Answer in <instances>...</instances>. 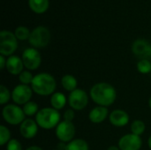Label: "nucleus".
<instances>
[{
    "label": "nucleus",
    "mask_w": 151,
    "mask_h": 150,
    "mask_svg": "<svg viewBox=\"0 0 151 150\" xmlns=\"http://www.w3.org/2000/svg\"><path fill=\"white\" fill-rule=\"evenodd\" d=\"M89 95L94 103L98 106L108 107L112 105L117 98L115 88L107 82L96 83L89 91Z\"/></svg>",
    "instance_id": "obj_1"
},
{
    "label": "nucleus",
    "mask_w": 151,
    "mask_h": 150,
    "mask_svg": "<svg viewBox=\"0 0 151 150\" xmlns=\"http://www.w3.org/2000/svg\"><path fill=\"white\" fill-rule=\"evenodd\" d=\"M30 87L36 95L49 96L56 92L57 81L51 74L48 72H41L35 75Z\"/></svg>",
    "instance_id": "obj_2"
},
{
    "label": "nucleus",
    "mask_w": 151,
    "mask_h": 150,
    "mask_svg": "<svg viewBox=\"0 0 151 150\" xmlns=\"http://www.w3.org/2000/svg\"><path fill=\"white\" fill-rule=\"evenodd\" d=\"M35 121L39 127L44 130H50L56 128L61 122V115L59 111L52 107H46L38 111L35 115Z\"/></svg>",
    "instance_id": "obj_3"
},
{
    "label": "nucleus",
    "mask_w": 151,
    "mask_h": 150,
    "mask_svg": "<svg viewBox=\"0 0 151 150\" xmlns=\"http://www.w3.org/2000/svg\"><path fill=\"white\" fill-rule=\"evenodd\" d=\"M2 116L4 120L11 126L20 125L26 118V115L19 105L15 103L6 104L2 111Z\"/></svg>",
    "instance_id": "obj_4"
},
{
    "label": "nucleus",
    "mask_w": 151,
    "mask_h": 150,
    "mask_svg": "<svg viewBox=\"0 0 151 150\" xmlns=\"http://www.w3.org/2000/svg\"><path fill=\"white\" fill-rule=\"evenodd\" d=\"M17 38L13 33L7 30L0 32V54L4 57L12 56L18 48Z\"/></svg>",
    "instance_id": "obj_5"
},
{
    "label": "nucleus",
    "mask_w": 151,
    "mask_h": 150,
    "mask_svg": "<svg viewBox=\"0 0 151 150\" xmlns=\"http://www.w3.org/2000/svg\"><path fill=\"white\" fill-rule=\"evenodd\" d=\"M50 41V33L45 27L39 26L35 27L30 34L28 42L35 49L46 47Z\"/></svg>",
    "instance_id": "obj_6"
},
{
    "label": "nucleus",
    "mask_w": 151,
    "mask_h": 150,
    "mask_svg": "<svg viewBox=\"0 0 151 150\" xmlns=\"http://www.w3.org/2000/svg\"><path fill=\"white\" fill-rule=\"evenodd\" d=\"M76 129L73 122L63 120L55 128L56 137L60 142L68 143L72 141L75 136Z\"/></svg>",
    "instance_id": "obj_7"
},
{
    "label": "nucleus",
    "mask_w": 151,
    "mask_h": 150,
    "mask_svg": "<svg viewBox=\"0 0 151 150\" xmlns=\"http://www.w3.org/2000/svg\"><path fill=\"white\" fill-rule=\"evenodd\" d=\"M33 89L28 85L19 84L12 91V100L17 105H24L30 102L33 95Z\"/></svg>",
    "instance_id": "obj_8"
},
{
    "label": "nucleus",
    "mask_w": 151,
    "mask_h": 150,
    "mask_svg": "<svg viewBox=\"0 0 151 150\" xmlns=\"http://www.w3.org/2000/svg\"><path fill=\"white\" fill-rule=\"evenodd\" d=\"M22 61L24 66L28 71H34L39 68L42 63V57L40 52L35 48L26 49L22 53Z\"/></svg>",
    "instance_id": "obj_9"
},
{
    "label": "nucleus",
    "mask_w": 151,
    "mask_h": 150,
    "mask_svg": "<svg viewBox=\"0 0 151 150\" xmlns=\"http://www.w3.org/2000/svg\"><path fill=\"white\" fill-rule=\"evenodd\" d=\"M68 103L71 109L74 111H82L88 103V95L83 89L77 88L70 93Z\"/></svg>",
    "instance_id": "obj_10"
},
{
    "label": "nucleus",
    "mask_w": 151,
    "mask_h": 150,
    "mask_svg": "<svg viewBox=\"0 0 151 150\" xmlns=\"http://www.w3.org/2000/svg\"><path fill=\"white\" fill-rule=\"evenodd\" d=\"M120 150H140L142 147V140L141 136L134 133H127L123 135L118 143Z\"/></svg>",
    "instance_id": "obj_11"
},
{
    "label": "nucleus",
    "mask_w": 151,
    "mask_h": 150,
    "mask_svg": "<svg viewBox=\"0 0 151 150\" xmlns=\"http://www.w3.org/2000/svg\"><path fill=\"white\" fill-rule=\"evenodd\" d=\"M38 127L36 121L31 118H26L19 125V133L25 139L30 140L36 136L38 133Z\"/></svg>",
    "instance_id": "obj_12"
},
{
    "label": "nucleus",
    "mask_w": 151,
    "mask_h": 150,
    "mask_svg": "<svg viewBox=\"0 0 151 150\" xmlns=\"http://www.w3.org/2000/svg\"><path fill=\"white\" fill-rule=\"evenodd\" d=\"M110 123L116 127L126 126L129 122V115L123 110H114L109 115Z\"/></svg>",
    "instance_id": "obj_13"
},
{
    "label": "nucleus",
    "mask_w": 151,
    "mask_h": 150,
    "mask_svg": "<svg viewBox=\"0 0 151 150\" xmlns=\"http://www.w3.org/2000/svg\"><path fill=\"white\" fill-rule=\"evenodd\" d=\"M24 64L22 58L18 56H10L6 61V69L12 75H19L23 72Z\"/></svg>",
    "instance_id": "obj_14"
},
{
    "label": "nucleus",
    "mask_w": 151,
    "mask_h": 150,
    "mask_svg": "<svg viewBox=\"0 0 151 150\" xmlns=\"http://www.w3.org/2000/svg\"><path fill=\"white\" fill-rule=\"evenodd\" d=\"M109 115L110 114L107 107L96 106L90 111L88 114V119L94 124H101L108 118Z\"/></svg>",
    "instance_id": "obj_15"
},
{
    "label": "nucleus",
    "mask_w": 151,
    "mask_h": 150,
    "mask_svg": "<svg viewBox=\"0 0 151 150\" xmlns=\"http://www.w3.org/2000/svg\"><path fill=\"white\" fill-rule=\"evenodd\" d=\"M150 50L151 46L150 43L144 39H138L132 45L133 53L140 57H147L151 55Z\"/></svg>",
    "instance_id": "obj_16"
},
{
    "label": "nucleus",
    "mask_w": 151,
    "mask_h": 150,
    "mask_svg": "<svg viewBox=\"0 0 151 150\" xmlns=\"http://www.w3.org/2000/svg\"><path fill=\"white\" fill-rule=\"evenodd\" d=\"M67 101L68 99H66V96L61 92H55L50 95V105L57 111L62 110L65 106Z\"/></svg>",
    "instance_id": "obj_17"
},
{
    "label": "nucleus",
    "mask_w": 151,
    "mask_h": 150,
    "mask_svg": "<svg viewBox=\"0 0 151 150\" xmlns=\"http://www.w3.org/2000/svg\"><path fill=\"white\" fill-rule=\"evenodd\" d=\"M61 86L63 88L68 92H73V90L77 89L78 81L76 78L73 75L71 74H65L61 79Z\"/></svg>",
    "instance_id": "obj_18"
},
{
    "label": "nucleus",
    "mask_w": 151,
    "mask_h": 150,
    "mask_svg": "<svg viewBox=\"0 0 151 150\" xmlns=\"http://www.w3.org/2000/svg\"><path fill=\"white\" fill-rule=\"evenodd\" d=\"M29 7L35 13H43L49 8V0H28Z\"/></svg>",
    "instance_id": "obj_19"
},
{
    "label": "nucleus",
    "mask_w": 151,
    "mask_h": 150,
    "mask_svg": "<svg viewBox=\"0 0 151 150\" xmlns=\"http://www.w3.org/2000/svg\"><path fill=\"white\" fill-rule=\"evenodd\" d=\"M65 150H89V146L83 139H73L66 144Z\"/></svg>",
    "instance_id": "obj_20"
},
{
    "label": "nucleus",
    "mask_w": 151,
    "mask_h": 150,
    "mask_svg": "<svg viewBox=\"0 0 151 150\" xmlns=\"http://www.w3.org/2000/svg\"><path fill=\"white\" fill-rule=\"evenodd\" d=\"M22 110H23L25 115L27 117L35 116L38 113V111H40L38 109V104L33 101H30V102L27 103L26 104H24L22 107Z\"/></svg>",
    "instance_id": "obj_21"
},
{
    "label": "nucleus",
    "mask_w": 151,
    "mask_h": 150,
    "mask_svg": "<svg viewBox=\"0 0 151 150\" xmlns=\"http://www.w3.org/2000/svg\"><path fill=\"white\" fill-rule=\"evenodd\" d=\"M145 129H146L145 123L140 119H136L133 121V123L131 124V133L138 136H141L145 132Z\"/></svg>",
    "instance_id": "obj_22"
},
{
    "label": "nucleus",
    "mask_w": 151,
    "mask_h": 150,
    "mask_svg": "<svg viewBox=\"0 0 151 150\" xmlns=\"http://www.w3.org/2000/svg\"><path fill=\"white\" fill-rule=\"evenodd\" d=\"M137 70L142 74H148L151 72V62L147 58H142L137 63Z\"/></svg>",
    "instance_id": "obj_23"
},
{
    "label": "nucleus",
    "mask_w": 151,
    "mask_h": 150,
    "mask_svg": "<svg viewBox=\"0 0 151 150\" xmlns=\"http://www.w3.org/2000/svg\"><path fill=\"white\" fill-rule=\"evenodd\" d=\"M30 34H31V32L29 31V29L27 27H22V26L17 27L15 29V32H14L16 38L18 40H20V41H25V40L29 39Z\"/></svg>",
    "instance_id": "obj_24"
},
{
    "label": "nucleus",
    "mask_w": 151,
    "mask_h": 150,
    "mask_svg": "<svg viewBox=\"0 0 151 150\" xmlns=\"http://www.w3.org/2000/svg\"><path fill=\"white\" fill-rule=\"evenodd\" d=\"M11 141V132L5 126H0V145L4 146Z\"/></svg>",
    "instance_id": "obj_25"
},
{
    "label": "nucleus",
    "mask_w": 151,
    "mask_h": 150,
    "mask_svg": "<svg viewBox=\"0 0 151 150\" xmlns=\"http://www.w3.org/2000/svg\"><path fill=\"white\" fill-rule=\"evenodd\" d=\"M11 98H12V92H10L9 89L4 85H1L0 86V104L1 105L7 104V103L10 101Z\"/></svg>",
    "instance_id": "obj_26"
},
{
    "label": "nucleus",
    "mask_w": 151,
    "mask_h": 150,
    "mask_svg": "<svg viewBox=\"0 0 151 150\" xmlns=\"http://www.w3.org/2000/svg\"><path fill=\"white\" fill-rule=\"evenodd\" d=\"M34 77L35 76L31 73V72L26 70V71H23L19 75V81L20 82V84H23V85H31L34 80Z\"/></svg>",
    "instance_id": "obj_27"
},
{
    "label": "nucleus",
    "mask_w": 151,
    "mask_h": 150,
    "mask_svg": "<svg viewBox=\"0 0 151 150\" xmlns=\"http://www.w3.org/2000/svg\"><path fill=\"white\" fill-rule=\"evenodd\" d=\"M6 150H22V145L17 139H11L6 144Z\"/></svg>",
    "instance_id": "obj_28"
},
{
    "label": "nucleus",
    "mask_w": 151,
    "mask_h": 150,
    "mask_svg": "<svg viewBox=\"0 0 151 150\" xmlns=\"http://www.w3.org/2000/svg\"><path fill=\"white\" fill-rule=\"evenodd\" d=\"M75 118V113H74V110L73 109H68L65 111L64 113V120L65 121H69V122H73V120Z\"/></svg>",
    "instance_id": "obj_29"
},
{
    "label": "nucleus",
    "mask_w": 151,
    "mask_h": 150,
    "mask_svg": "<svg viewBox=\"0 0 151 150\" xmlns=\"http://www.w3.org/2000/svg\"><path fill=\"white\" fill-rule=\"evenodd\" d=\"M6 61L7 59H5V57L3 55H0V69L4 70L6 67Z\"/></svg>",
    "instance_id": "obj_30"
},
{
    "label": "nucleus",
    "mask_w": 151,
    "mask_h": 150,
    "mask_svg": "<svg viewBox=\"0 0 151 150\" xmlns=\"http://www.w3.org/2000/svg\"><path fill=\"white\" fill-rule=\"evenodd\" d=\"M26 150H42V149L38 147V146H30Z\"/></svg>",
    "instance_id": "obj_31"
},
{
    "label": "nucleus",
    "mask_w": 151,
    "mask_h": 150,
    "mask_svg": "<svg viewBox=\"0 0 151 150\" xmlns=\"http://www.w3.org/2000/svg\"><path fill=\"white\" fill-rule=\"evenodd\" d=\"M107 150H120V149L119 148V146H111Z\"/></svg>",
    "instance_id": "obj_32"
},
{
    "label": "nucleus",
    "mask_w": 151,
    "mask_h": 150,
    "mask_svg": "<svg viewBox=\"0 0 151 150\" xmlns=\"http://www.w3.org/2000/svg\"><path fill=\"white\" fill-rule=\"evenodd\" d=\"M148 145H149V148L151 149V135L150 136L149 140H148Z\"/></svg>",
    "instance_id": "obj_33"
},
{
    "label": "nucleus",
    "mask_w": 151,
    "mask_h": 150,
    "mask_svg": "<svg viewBox=\"0 0 151 150\" xmlns=\"http://www.w3.org/2000/svg\"><path fill=\"white\" fill-rule=\"evenodd\" d=\"M149 106H150V108L151 110V96L150 98V100H149Z\"/></svg>",
    "instance_id": "obj_34"
},
{
    "label": "nucleus",
    "mask_w": 151,
    "mask_h": 150,
    "mask_svg": "<svg viewBox=\"0 0 151 150\" xmlns=\"http://www.w3.org/2000/svg\"><path fill=\"white\" fill-rule=\"evenodd\" d=\"M52 150H59V149H52Z\"/></svg>",
    "instance_id": "obj_35"
},
{
    "label": "nucleus",
    "mask_w": 151,
    "mask_h": 150,
    "mask_svg": "<svg viewBox=\"0 0 151 150\" xmlns=\"http://www.w3.org/2000/svg\"><path fill=\"white\" fill-rule=\"evenodd\" d=\"M150 53H151V50H150Z\"/></svg>",
    "instance_id": "obj_36"
}]
</instances>
